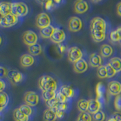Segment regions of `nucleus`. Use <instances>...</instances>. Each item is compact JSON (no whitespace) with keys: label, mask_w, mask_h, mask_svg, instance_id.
Segmentation results:
<instances>
[{"label":"nucleus","mask_w":121,"mask_h":121,"mask_svg":"<svg viewBox=\"0 0 121 121\" xmlns=\"http://www.w3.org/2000/svg\"><path fill=\"white\" fill-rule=\"evenodd\" d=\"M107 121H116L115 120V119L114 118V117H109L108 119H107Z\"/></svg>","instance_id":"nucleus-48"},{"label":"nucleus","mask_w":121,"mask_h":121,"mask_svg":"<svg viewBox=\"0 0 121 121\" xmlns=\"http://www.w3.org/2000/svg\"><path fill=\"white\" fill-rule=\"evenodd\" d=\"M73 8L75 13L78 14H83L88 10V3L85 0H76Z\"/></svg>","instance_id":"nucleus-13"},{"label":"nucleus","mask_w":121,"mask_h":121,"mask_svg":"<svg viewBox=\"0 0 121 121\" xmlns=\"http://www.w3.org/2000/svg\"><path fill=\"white\" fill-rule=\"evenodd\" d=\"M36 2H37L38 3H39V4H41V5H44L45 4V3H46V2L48 1V0H36Z\"/></svg>","instance_id":"nucleus-47"},{"label":"nucleus","mask_w":121,"mask_h":121,"mask_svg":"<svg viewBox=\"0 0 121 121\" xmlns=\"http://www.w3.org/2000/svg\"><path fill=\"white\" fill-rule=\"evenodd\" d=\"M93 3H99V2L101 1H102V0H91Z\"/></svg>","instance_id":"nucleus-50"},{"label":"nucleus","mask_w":121,"mask_h":121,"mask_svg":"<svg viewBox=\"0 0 121 121\" xmlns=\"http://www.w3.org/2000/svg\"><path fill=\"white\" fill-rule=\"evenodd\" d=\"M29 13L28 6L22 2H15L12 3V13L18 17H24Z\"/></svg>","instance_id":"nucleus-3"},{"label":"nucleus","mask_w":121,"mask_h":121,"mask_svg":"<svg viewBox=\"0 0 121 121\" xmlns=\"http://www.w3.org/2000/svg\"><path fill=\"white\" fill-rule=\"evenodd\" d=\"M7 78L11 83L18 84L22 82L24 79V75L21 72L16 69H11L9 70Z\"/></svg>","instance_id":"nucleus-8"},{"label":"nucleus","mask_w":121,"mask_h":121,"mask_svg":"<svg viewBox=\"0 0 121 121\" xmlns=\"http://www.w3.org/2000/svg\"><path fill=\"white\" fill-rule=\"evenodd\" d=\"M12 3L7 1H3L0 4V14L1 17L6 16L12 13Z\"/></svg>","instance_id":"nucleus-18"},{"label":"nucleus","mask_w":121,"mask_h":121,"mask_svg":"<svg viewBox=\"0 0 121 121\" xmlns=\"http://www.w3.org/2000/svg\"><path fill=\"white\" fill-rule=\"evenodd\" d=\"M81 119L83 120L84 121H92V116L91 115L90 113H88V112H81L79 114L78 117Z\"/></svg>","instance_id":"nucleus-35"},{"label":"nucleus","mask_w":121,"mask_h":121,"mask_svg":"<svg viewBox=\"0 0 121 121\" xmlns=\"http://www.w3.org/2000/svg\"><path fill=\"white\" fill-rule=\"evenodd\" d=\"M105 117V114L101 110L92 114V119L93 121H104Z\"/></svg>","instance_id":"nucleus-32"},{"label":"nucleus","mask_w":121,"mask_h":121,"mask_svg":"<svg viewBox=\"0 0 121 121\" xmlns=\"http://www.w3.org/2000/svg\"><path fill=\"white\" fill-rule=\"evenodd\" d=\"M89 105L87 112L91 114H93L100 110L101 108V102L97 99H91L88 100Z\"/></svg>","instance_id":"nucleus-15"},{"label":"nucleus","mask_w":121,"mask_h":121,"mask_svg":"<svg viewBox=\"0 0 121 121\" xmlns=\"http://www.w3.org/2000/svg\"><path fill=\"white\" fill-rule=\"evenodd\" d=\"M116 121H121V113L119 112H114L112 116Z\"/></svg>","instance_id":"nucleus-43"},{"label":"nucleus","mask_w":121,"mask_h":121,"mask_svg":"<svg viewBox=\"0 0 121 121\" xmlns=\"http://www.w3.org/2000/svg\"><path fill=\"white\" fill-rule=\"evenodd\" d=\"M102 59L101 56L96 53H93L90 55L89 58V64L93 67L98 68L102 65Z\"/></svg>","instance_id":"nucleus-17"},{"label":"nucleus","mask_w":121,"mask_h":121,"mask_svg":"<svg viewBox=\"0 0 121 121\" xmlns=\"http://www.w3.org/2000/svg\"><path fill=\"white\" fill-rule=\"evenodd\" d=\"M107 90L113 96H117L121 93V83L117 81H110L108 84Z\"/></svg>","instance_id":"nucleus-12"},{"label":"nucleus","mask_w":121,"mask_h":121,"mask_svg":"<svg viewBox=\"0 0 121 121\" xmlns=\"http://www.w3.org/2000/svg\"><path fill=\"white\" fill-rule=\"evenodd\" d=\"M107 23L103 18L97 17L93 18L90 22L91 35L94 41L100 43L106 38Z\"/></svg>","instance_id":"nucleus-1"},{"label":"nucleus","mask_w":121,"mask_h":121,"mask_svg":"<svg viewBox=\"0 0 121 121\" xmlns=\"http://www.w3.org/2000/svg\"><path fill=\"white\" fill-rule=\"evenodd\" d=\"M106 69H107V72L108 78H111L113 77L117 73L114 70V69L110 65L109 63L106 65Z\"/></svg>","instance_id":"nucleus-36"},{"label":"nucleus","mask_w":121,"mask_h":121,"mask_svg":"<svg viewBox=\"0 0 121 121\" xmlns=\"http://www.w3.org/2000/svg\"><path fill=\"white\" fill-rule=\"evenodd\" d=\"M116 12H117V14L121 17V2L117 4V7H116Z\"/></svg>","instance_id":"nucleus-45"},{"label":"nucleus","mask_w":121,"mask_h":121,"mask_svg":"<svg viewBox=\"0 0 121 121\" xmlns=\"http://www.w3.org/2000/svg\"><path fill=\"white\" fill-rule=\"evenodd\" d=\"M55 29L52 26L50 25L48 26L44 27L43 29H40L39 34L43 38L48 39L50 38L55 31Z\"/></svg>","instance_id":"nucleus-20"},{"label":"nucleus","mask_w":121,"mask_h":121,"mask_svg":"<svg viewBox=\"0 0 121 121\" xmlns=\"http://www.w3.org/2000/svg\"><path fill=\"white\" fill-rule=\"evenodd\" d=\"M82 28L81 19L77 17H73L69 19L68 22V29L70 32H78Z\"/></svg>","instance_id":"nucleus-7"},{"label":"nucleus","mask_w":121,"mask_h":121,"mask_svg":"<svg viewBox=\"0 0 121 121\" xmlns=\"http://www.w3.org/2000/svg\"><path fill=\"white\" fill-rule=\"evenodd\" d=\"M28 50H29V52L30 55H32V56H38V55L41 53L43 49H42L41 45L36 43L35 44L29 46Z\"/></svg>","instance_id":"nucleus-23"},{"label":"nucleus","mask_w":121,"mask_h":121,"mask_svg":"<svg viewBox=\"0 0 121 121\" xmlns=\"http://www.w3.org/2000/svg\"><path fill=\"white\" fill-rule=\"evenodd\" d=\"M73 70L77 73H82L86 72L88 69V65L86 60L82 58L73 63Z\"/></svg>","instance_id":"nucleus-14"},{"label":"nucleus","mask_w":121,"mask_h":121,"mask_svg":"<svg viewBox=\"0 0 121 121\" xmlns=\"http://www.w3.org/2000/svg\"><path fill=\"white\" fill-rule=\"evenodd\" d=\"M38 95L34 91H30L26 93L24 95V102L30 107H35L39 103Z\"/></svg>","instance_id":"nucleus-10"},{"label":"nucleus","mask_w":121,"mask_h":121,"mask_svg":"<svg viewBox=\"0 0 121 121\" xmlns=\"http://www.w3.org/2000/svg\"><path fill=\"white\" fill-rule=\"evenodd\" d=\"M59 104L60 103H59L58 99H56V98H53V99L47 100V101L45 102V105L48 107V108L51 109L57 108Z\"/></svg>","instance_id":"nucleus-31"},{"label":"nucleus","mask_w":121,"mask_h":121,"mask_svg":"<svg viewBox=\"0 0 121 121\" xmlns=\"http://www.w3.org/2000/svg\"><path fill=\"white\" fill-rule=\"evenodd\" d=\"M83 121V120L81 119H79V118H78L77 121Z\"/></svg>","instance_id":"nucleus-51"},{"label":"nucleus","mask_w":121,"mask_h":121,"mask_svg":"<svg viewBox=\"0 0 121 121\" xmlns=\"http://www.w3.org/2000/svg\"><path fill=\"white\" fill-rule=\"evenodd\" d=\"M89 102L85 99H81L78 100L77 104L78 109L81 112H85L88 111Z\"/></svg>","instance_id":"nucleus-28"},{"label":"nucleus","mask_w":121,"mask_h":121,"mask_svg":"<svg viewBox=\"0 0 121 121\" xmlns=\"http://www.w3.org/2000/svg\"><path fill=\"white\" fill-rule=\"evenodd\" d=\"M83 56L82 52L79 47L76 46L70 47L68 50L67 58L70 62L74 63L79 59H82Z\"/></svg>","instance_id":"nucleus-5"},{"label":"nucleus","mask_w":121,"mask_h":121,"mask_svg":"<svg viewBox=\"0 0 121 121\" xmlns=\"http://www.w3.org/2000/svg\"><path fill=\"white\" fill-rule=\"evenodd\" d=\"M0 92H2V91H3V90H4L5 88H6V82L3 81L2 79H1V80H0Z\"/></svg>","instance_id":"nucleus-44"},{"label":"nucleus","mask_w":121,"mask_h":121,"mask_svg":"<svg viewBox=\"0 0 121 121\" xmlns=\"http://www.w3.org/2000/svg\"><path fill=\"white\" fill-rule=\"evenodd\" d=\"M113 48L108 44H103L102 47H100V56H102L104 58H108L111 56L113 54Z\"/></svg>","instance_id":"nucleus-22"},{"label":"nucleus","mask_w":121,"mask_h":121,"mask_svg":"<svg viewBox=\"0 0 121 121\" xmlns=\"http://www.w3.org/2000/svg\"><path fill=\"white\" fill-rule=\"evenodd\" d=\"M13 118L15 121H29V116L22 113L18 108L14 110Z\"/></svg>","instance_id":"nucleus-24"},{"label":"nucleus","mask_w":121,"mask_h":121,"mask_svg":"<svg viewBox=\"0 0 121 121\" xmlns=\"http://www.w3.org/2000/svg\"><path fill=\"white\" fill-rule=\"evenodd\" d=\"M96 99H98L99 101L104 99L105 94L106 93V88L103 83L100 82L97 84L96 87Z\"/></svg>","instance_id":"nucleus-21"},{"label":"nucleus","mask_w":121,"mask_h":121,"mask_svg":"<svg viewBox=\"0 0 121 121\" xmlns=\"http://www.w3.org/2000/svg\"></svg>","instance_id":"nucleus-52"},{"label":"nucleus","mask_w":121,"mask_h":121,"mask_svg":"<svg viewBox=\"0 0 121 121\" xmlns=\"http://www.w3.org/2000/svg\"><path fill=\"white\" fill-rule=\"evenodd\" d=\"M58 118L56 113V109L47 108L43 114V119L44 121H55Z\"/></svg>","instance_id":"nucleus-19"},{"label":"nucleus","mask_w":121,"mask_h":121,"mask_svg":"<svg viewBox=\"0 0 121 121\" xmlns=\"http://www.w3.org/2000/svg\"><path fill=\"white\" fill-rule=\"evenodd\" d=\"M38 85L42 91H56L58 88L56 81L53 78L48 75H44L40 77L38 81Z\"/></svg>","instance_id":"nucleus-2"},{"label":"nucleus","mask_w":121,"mask_h":121,"mask_svg":"<svg viewBox=\"0 0 121 121\" xmlns=\"http://www.w3.org/2000/svg\"><path fill=\"white\" fill-rule=\"evenodd\" d=\"M109 64L113 69H114L116 73L121 72V59L118 57H114L112 58L109 61Z\"/></svg>","instance_id":"nucleus-25"},{"label":"nucleus","mask_w":121,"mask_h":121,"mask_svg":"<svg viewBox=\"0 0 121 121\" xmlns=\"http://www.w3.org/2000/svg\"><path fill=\"white\" fill-rule=\"evenodd\" d=\"M0 98H1V101H0V111L2 112L3 109H4L8 105L9 102V95L6 92L2 91L0 92Z\"/></svg>","instance_id":"nucleus-27"},{"label":"nucleus","mask_w":121,"mask_h":121,"mask_svg":"<svg viewBox=\"0 0 121 121\" xmlns=\"http://www.w3.org/2000/svg\"><path fill=\"white\" fill-rule=\"evenodd\" d=\"M19 109L22 113H23L24 114L28 116H30L32 114V108H31L30 105L26 104L21 105L19 107Z\"/></svg>","instance_id":"nucleus-33"},{"label":"nucleus","mask_w":121,"mask_h":121,"mask_svg":"<svg viewBox=\"0 0 121 121\" xmlns=\"http://www.w3.org/2000/svg\"><path fill=\"white\" fill-rule=\"evenodd\" d=\"M97 76L100 79H104L107 78V72L106 65H100L97 69Z\"/></svg>","instance_id":"nucleus-30"},{"label":"nucleus","mask_w":121,"mask_h":121,"mask_svg":"<svg viewBox=\"0 0 121 121\" xmlns=\"http://www.w3.org/2000/svg\"><path fill=\"white\" fill-rule=\"evenodd\" d=\"M54 3H56V4H59V3L61 2V0H53Z\"/></svg>","instance_id":"nucleus-49"},{"label":"nucleus","mask_w":121,"mask_h":121,"mask_svg":"<svg viewBox=\"0 0 121 121\" xmlns=\"http://www.w3.org/2000/svg\"><path fill=\"white\" fill-rule=\"evenodd\" d=\"M59 91L62 93L65 96L69 99V98H72L74 96V90L73 88L69 85H62L60 88Z\"/></svg>","instance_id":"nucleus-26"},{"label":"nucleus","mask_w":121,"mask_h":121,"mask_svg":"<svg viewBox=\"0 0 121 121\" xmlns=\"http://www.w3.org/2000/svg\"><path fill=\"white\" fill-rule=\"evenodd\" d=\"M56 98L58 99V101L59 102V103H66L67 101L68 98L67 97H65L62 93L59 91L57 93L56 95Z\"/></svg>","instance_id":"nucleus-38"},{"label":"nucleus","mask_w":121,"mask_h":121,"mask_svg":"<svg viewBox=\"0 0 121 121\" xmlns=\"http://www.w3.org/2000/svg\"><path fill=\"white\" fill-rule=\"evenodd\" d=\"M36 25L39 29L48 26L51 23V19L47 13L45 12L40 13L36 18Z\"/></svg>","instance_id":"nucleus-6"},{"label":"nucleus","mask_w":121,"mask_h":121,"mask_svg":"<svg viewBox=\"0 0 121 121\" xmlns=\"http://www.w3.org/2000/svg\"><path fill=\"white\" fill-rule=\"evenodd\" d=\"M22 39L26 45L30 46L37 43L38 38L36 33H35L32 30H27L24 33Z\"/></svg>","instance_id":"nucleus-9"},{"label":"nucleus","mask_w":121,"mask_h":121,"mask_svg":"<svg viewBox=\"0 0 121 121\" xmlns=\"http://www.w3.org/2000/svg\"><path fill=\"white\" fill-rule=\"evenodd\" d=\"M68 108V105L67 103H60L58 105L57 109H59L60 110H62L64 112H65Z\"/></svg>","instance_id":"nucleus-41"},{"label":"nucleus","mask_w":121,"mask_h":121,"mask_svg":"<svg viewBox=\"0 0 121 121\" xmlns=\"http://www.w3.org/2000/svg\"><path fill=\"white\" fill-rule=\"evenodd\" d=\"M56 113L57 117L58 119H62L64 117L65 112H64V111L56 108Z\"/></svg>","instance_id":"nucleus-42"},{"label":"nucleus","mask_w":121,"mask_h":121,"mask_svg":"<svg viewBox=\"0 0 121 121\" xmlns=\"http://www.w3.org/2000/svg\"><path fill=\"white\" fill-rule=\"evenodd\" d=\"M114 107L117 111H121V96L117 95L114 99Z\"/></svg>","instance_id":"nucleus-37"},{"label":"nucleus","mask_w":121,"mask_h":121,"mask_svg":"<svg viewBox=\"0 0 121 121\" xmlns=\"http://www.w3.org/2000/svg\"><path fill=\"white\" fill-rule=\"evenodd\" d=\"M59 45V50L61 53H63L65 51V50H66V47L64 45H62V44H58Z\"/></svg>","instance_id":"nucleus-46"},{"label":"nucleus","mask_w":121,"mask_h":121,"mask_svg":"<svg viewBox=\"0 0 121 121\" xmlns=\"http://www.w3.org/2000/svg\"><path fill=\"white\" fill-rule=\"evenodd\" d=\"M56 93L54 91H43L42 97L45 102L48 100L56 98Z\"/></svg>","instance_id":"nucleus-29"},{"label":"nucleus","mask_w":121,"mask_h":121,"mask_svg":"<svg viewBox=\"0 0 121 121\" xmlns=\"http://www.w3.org/2000/svg\"><path fill=\"white\" fill-rule=\"evenodd\" d=\"M55 4L53 0H48L44 4V7L47 10H50L53 8Z\"/></svg>","instance_id":"nucleus-39"},{"label":"nucleus","mask_w":121,"mask_h":121,"mask_svg":"<svg viewBox=\"0 0 121 121\" xmlns=\"http://www.w3.org/2000/svg\"><path fill=\"white\" fill-rule=\"evenodd\" d=\"M19 17H17L16 15L13 13L9 14V15L1 17L0 19V26L1 27L9 28L14 26L17 24L18 22Z\"/></svg>","instance_id":"nucleus-4"},{"label":"nucleus","mask_w":121,"mask_h":121,"mask_svg":"<svg viewBox=\"0 0 121 121\" xmlns=\"http://www.w3.org/2000/svg\"><path fill=\"white\" fill-rule=\"evenodd\" d=\"M110 38L112 41L116 43V42H119L121 41V36L117 31V30L116 29V30L111 32L110 34Z\"/></svg>","instance_id":"nucleus-34"},{"label":"nucleus","mask_w":121,"mask_h":121,"mask_svg":"<svg viewBox=\"0 0 121 121\" xmlns=\"http://www.w3.org/2000/svg\"><path fill=\"white\" fill-rule=\"evenodd\" d=\"M66 35L64 31L59 28H55V31L50 38V40L53 43L59 44L65 39Z\"/></svg>","instance_id":"nucleus-11"},{"label":"nucleus","mask_w":121,"mask_h":121,"mask_svg":"<svg viewBox=\"0 0 121 121\" xmlns=\"http://www.w3.org/2000/svg\"><path fill=\"white\" fill-rule=\"evenodd\" d=\"M35 59L30 54H24L20 58V64L23 67H29L34 64Z\"/></svg>","instance_id":"nucleus-16"},{"label":"nucleus","mask_w":121,"mask_h":121,"mask_svg":"<svg viewBox=\"0 0 121 121\" xmlns=\"http://www.w3.org/2000/svg\"><path fill=\"white\" fill-rule=\"evenodd\" d=\"M9 70L4 67H0V78L2 79L3 78L6 77L8 75Z\"/></svg>","instance_id":"nucleus-40"}]
</instances>
